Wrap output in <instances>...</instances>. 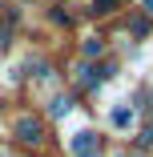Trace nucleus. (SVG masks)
<instances>
[{
  "instance_id": "obj_1",
  "label": "nucleus",
  "mask_w": 153,
  "mask_h": 157,
  "mask_svg": "<svg viewBox=\"0 0 153 157\" xmlns=\"http://www.w3.org/2000/svg\"><path fill=\"white\" fill-rule=\"evenodd\" d=\"M69 153H73V157H101V149H97V137L89 133V129H77V133L69 137Z\"/></svg>"
},
{
  "instance_id": "obj_2",
  "label": "nucleus",
  "mask_w": 153,
  "mask_h": 157,
  "mask_svg": "<svg viewBox=\"0 0 153 157\" xmlns=\"http://www.w3.org/2000/svg\"><path fill=\"white\" fill-rule=\"evenodd\" d=\"M40 121L36 117H16V141H24V145H36L40 141Z\"/></svg>"
},
{
  "instance_id": "obj_3",
  "label": "nucleus",
  "mask_w": 153,
  "mask_h": 157,
  "mask_svg": "<svg viewBox=\"0 0 153 157\" xmlns=\"http://www.w3.org/2000/svg\"><path fill=\"white\" fill-rule=\"evenodd\" d=\"M109 125H113V129H121V133H125V129H129V125H133V109L117 101V105L109 109Z\"/></svg>"
},
{
  "instance_id": "obj_4",
  "label": "nucleus",
  "mask_w": 153,
  "mask_h": 157,
  "mask_svg": "<svg viewBox=\"0 0 153 157\" xmlns=\"http://www.w3.org/2000/svg\"><path fill=\"white\" fill-rule=\"evenodd\" d=\"M69 109H73V101L65 97V93H60V97H52V105H48V113H52V117H65Z\"/></svg>"
},
{
  "instance_id": "obj_5",
  "label": "nucleus",
  "mask_w": 153,
  "mask_h": 157,
  "mask_svg": "<svg viewBox=\"0 0 153 157\" xmlns=\"http://www.w3.org/2000/svg\"><path fill=\"white\" fill-rule=\"evenodd\" d=\"M129 33H133V36H149V16H145V12L129 20Z\"/></svg>"
},
{
  "instance_id": "obj_6",
  "label": "nucleus",
  "mask_w": 153,
  "mask_h": 157,
  "mask_svg": "<svg viewBox=\"0 0 153 157\" xmlns=\"http://www.w3.org/2000/svg\"><path fill=\"white\" fill-rule=\"evenodd\" d=\"M113 8H117V0H93V12L97 16H109Z\"/></svg>"
},
{
  "instance_id": "obj_7",
  "label": "nucleus",
  "mask_w": 153,
  "mask_h": 157,
  "mask_svg": "<svg viewBox=\"0 0 153 157\" xmlns=\"http://www.w3.org/2000/svg\"><path fill=\"white\" fill-rule=\"evenodd\" d=\"M141 8H145V12H153V0H141Z\"/></svg>"
},
{
  "instance_id": "obj_8",
  "label": "nucleus",
  "mask_w": 153,
  "mask_h": 157,
  "mask_svg": "<svg viewBox=\"0 0 153 157\" xmlns=\"http://www.w3.org/2000/svg\"><path fill=\"white\" fill-rule=\"evenodd\" d=\"M125 157H129V153H125Z\"/></svg>"
}]
</instances>
